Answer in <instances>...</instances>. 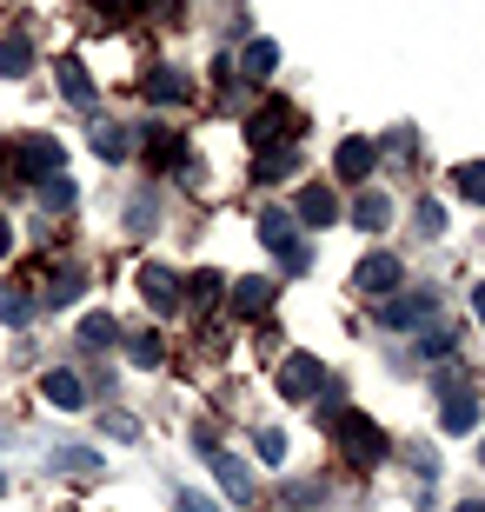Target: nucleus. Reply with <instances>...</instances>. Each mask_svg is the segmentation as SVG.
<instances>
[{
    "label": "nucleus",
    "instance_id": "nucleus-1",
    "mask_svg": "<svg viewBox=\"0 0 485 512\" xmlns=\"http://www.w3.org/2000/svg\"><path fill=\"white\" fill-rule=\"evenodd\" d=\"M54 173H67V153H60V140H47V133H27V140L7 153L0 187H40V180H54Z\"/></svg>",
    "mask_w": 485,
    "mask_h": 512
},
{
    "label": "nucleus",
    "instance_id": "nucleus-2",
    "mask_svg": "<svg viewBox=\"0 0 485 512\" xmlns=\"http://www.w3.org/2000/svg\"><path fill=\"white\" fill-rule=\"evenodd\" d=\"M326 433H333V446L353 459V466H379V459H386V433H379V419L353 413V406L326 413Z\"/></svg>",
    "mask_w": 485,
    "mask_h": 512
},
{
    "label": "nucleus",
    "instance_id": "nucleus-3",
    "mask_svg": "<svg viewBox=\"0 0 485 512\" xmlns=\"http://www.w3.org/2000/svg\"><path fill=\"white\" fill-rule=\"evenodd\" d=\"M260 240L286 260V273H306V266H313V253H306V240H299L293 207H266V213H260Z\"/></svg>",
    "mask_w": 485,
    "mask_h": 512
},
{
    "label": "nucleus",
    "instance_id": "nucleus-4",
    "mask_svg": "<svg viewBox=\"0 0 485 512\" xmlns=\"http://www.w3.org/2000/svg\"><path fill=\"white\" fill-rule=\"evenodd\" d=\"M379 326H392V333H406V326H439V293H432V286L386 293V306H379Z\"/></svg>",
    "mask_w": 485,
    "mask_h": 512
},
{
    "label": "nucleus",
    "instance_id": "nucleus-5",
    "mask_svg": "<svg viewBox=\"0 0 485 512\" xmlns=\"http://www.w3.org/2000/svg\"><path fill=\"white\" fill-rule=\"evenodd\" d=\"M246 140H253V147L286 140V147H293V140H299V107H293V100H266L260 114H253V127H246Z\"/></svg>",
    "mask_w": 485,
    "mask_h": 512
},
{
    "label": "nucleus",
    "instance_id": "nucleus-6",
    "mask_svg": "<svg viewBox=\"0 0 485 512\" xmlns=\"http://www.w3.org/2000/svg\"><path fill=\"white\" fill-rule=\"evenodd\" d=\"M326 393V360H313V353H286L280 360V399H313Z\"/></svg>",
    "mask_w": 485,
    "mask_h": 512
},
{
    "label": "nucleus",
    "instance_id": "nucleus-7",
    "mask_svg": "<svg viewBox=\"0 0 485 512\" xmlns=\"http://www.w3.org/2000/svg\"><path fill=\"white\" fill-rule=\"evenodd\" d=\"M200 446H206V466H213V479H220V486H226L233 499H240V506H253V473H246V466H240L233 453H220L213 439H200Z\"/></svg>",
    "mask_w": 485,
    "mask_h": 512
},
{
    "label": "nucleus",
    "instance_id": "nucleus-8",
    "mask_svg": "<svg viewBox=\"0 0 485 512\" xmlns=\"http://www.w3.org/2000/svg\"><path fill=\"white\" fill-rule=\"evenodd\" d=\"M353 286L373 293V300H386L392 286H399V260H392V253H366V260L353 266Z\"/></svg>",
    "mask_w": 485,
    "mask_h": 512
},
{
    "label": "nucleus",
    "instance_id": "nucleus-9",
    "mask_svg": "<svg viewBox=\"0 0 485 512\" xmlns=\"http://www.w3.org/2000/svg\"><path fill=\"white\" fill-rule=\"evenodd\" d=\"M140 293H147V306H153V313H173V306L187 300V286L173 280L167 266H140Z\"/></svg>",
    "mask_w": 485,
    "mask_h": 512
},
{
    "label": "nucleus",
    "instance_id": "nucleus-10",
    "mask_svg": "<svg viewBox=\"0 0 485 512\" xmlns=\"http://www.w3.org/2000/svg\"><path fill=\"white\" fill-rule=\"evenodd\" d=\"M40 393H47V406H67V413H80V406H87V386H80L74 366H54V373L40 380Z\"/></svg>",
    "mask_w": 485,
    "mask_h": 512
},
{
    "label": "nucleus",
    "instance_id": "nucleus-11",
    "mask_svg": "<svg viewBox=\"0 0 485 512\" xmlns=\"http://www.w3.org/2000/svg\"><path fill=\"white\" fill-rule=\"evenodd\" d=\"M273 313V280H240L233 286V320H266Z\"/></svg>",
    "mask_w": 485,
    "mask_h": 512
},
{
    "label": "nucleus",
    "instance_id": "nucleus-12",
    "mask_svg": "<svg viewBox=\"0 0 485 512\" xmlns=\"http://www.w3.org/2000/svg\"><path fill=\"white\" fill-rule=\"evenodd\" d=\"M373 160H379L373 140H339V153H333L339 180H366V173H373Z\"/></svg>",
    "mask_w": 485,
    "mask_h": 512
},
{
    "label": "nucleus",
    "instance_id": "nucleus-13",
    "mask_svg": "<svg viewBox=\"0 0 485 512\" xmlns=\"http://www.w3.org/2000/svg\"><path fill=\"white\" fill-rule=\"evenodd\" d=\"M293 220H306V227H333V220H339V200L326 187H306L293 200Z\"/></svg>",
    "mask_w": 485,
    "mask_h": 512
},
{
    "label": "nucleus",
    "instance_id": "nucleus-14",
    "mask_svg": "<svg viewBox=\"0 0 485 512\" xmlns=\"http://www.w3.org/2000/svg\"><path fill=\"white\" fill-rule=\"evenodd\" d=\"M60 100H67V107H80V114H94V80H87V67H80V60H60Z\"/></svg>",
    "mask_w": 485,
    "mask_h": 512
},
{
    "label": "nucleus",
    "instance_id": "nucleus-15",
    "mask_svg": "<svg viewBox=\"0 0 485 512\" xmlns=\"http://www.w3.org/2000/svg\"><path fill=\"white\" fill-rule=\"evenodd\" d=\"M439 426H446V433H472V426H479V393H446Z\"/></svg>",
    "mask_w": 485,
    "mask_h": 512
},
{
    "label": "nucleus",
    "instance_id": "nucleus-16",
    "mask_svg": "<svg viewBox=\"0 0 485 512\" xmlns=\"http://www.w3.org/2000/svg\"><path fill=\"white\" fill-rule=\"evenodd\" d=\"M27 67H34V40H27V34H7V40H0V74L20 80Z\"/></svg>",
    "mask_w": 485,
    "mask_h": 512
},
{
    "label": "nucleus",
    "instance_id": "nucleus-17",
    "mask_svg": "<svg viewBox=\"0 0 485 512\" xmlns=\"http://www.w3.org/2000/svg\"><path fill=\"white\" fill-rule=\"evenodd\" d=\"M147 100H153V107H180V100H187V80L173 74V67H153V80H147Z\"/></svg>",
    "mask_w": 485,
    "mask_h": 512
},
{
    "label": "nucleus",
    "instance_id": "nucleus-18",
    "mask_svg": "<svg viewBox=\"0 0 485 512\" xmlns=\"http://www.w3.org/2000/svg\"><path fill=\"white\" fill-rule=\"evenodd\" d=\"M386 220H392V200H386V193H359V207H353V227H359V233H379Z\"/></svg>",
    "mask_w": 485,
    "mask_h": 512
},
{
    "label": "nucleus",
    "instance_id": "nucleus-19",
    "mask_svg": "<svg viewBox=\"0 0 485 512\" xmlns=\"http://www.w3.org/2000/svg\"><path fill=\"white\" fill-rule=\"evenodd\" d=\"M273 67H280V40H253V47H246V60H240L246 80H266Z\"/></svg>",
    "mask_w": 485,
    "mask_h": 512
},
{
    "label": "nucleus",
    "instance_id": "nucleus-20",
    "mask_svg": "<svg viewBox=\"0 0 485 512\" xmlns=\"http://www.w3.org/2000/svg\"><path fill=\"white\" fill-rule=\"evenodd\" d=\"M74 200H80L74 173H54V180H40V207H47V213H67Z\"/></svg>",
    "mask_w": 485,
    "mask_h": 512
},
{
    "label": "nucleus",
    "instance_id": "nucleus-21",
    "mask_svg": "<svg viewBox=\"0 0 485 512\" xmlns=\"http://www.w3.org/2000/svg\"><path fill=\"white\" fill-rule=\"evenodd\" d=\"M113 333H120V326H113V313H87V320H80V346H87V353H107Z\"/></svg>",
    "mask_w": 485,
    "mask_h": 512
},
{
    "label": "nucleus",
    "instance_id": "nucleus-22",
    "mask_svg": "<svg viewBox=\"0 0 485 512\" xmlns=\"http://www.w3.org/2000/svg\"><path fill=\"white\" fill-rule=\"evenodd\" d=\"M299 167V153L293 147H260V160H253V180H280V173Z\"/></svg>",
    "mask_w": 485,
    "mask_h": 512
},
{
    "label": "nucleus",
    "instance_id": "nucleus-23",
    "mask_svg": "<svg viewBox=\"0 0 485 512\" xmlns=\"http://www.w3.org/2000/svg\"><path fill=\"white\" fill-rule=\"evenodd\" d=\"M94 153H100V160H127V153H133V133L100 120V127H94Z\"/></svg>",
    "mask_w": 485,
    "mask_h": 512
},
{
    "label": "nucleus",
    "instance_id": "nucleus-24",
    "mask_svg": "<svg viewBox=\"0 0 485 512\" xmlns=\"http://www.w3.org/2000/svg\"><path fill=\"white\" fill-rule=\"evenodd\" d=\"M153 213H160L153 193H133V200H127V233H133V240H147V233H153Z\"/></svg>",
    "mask_w": 485,
    "mask_h": 512
},
{
    "label": "nucleus",
    "instance_id": "nucleus-25",
    "mask_svg": "<svg viewBox=\"0 0 485 512\" xmlns=\"http://www.w3.org/2000/svg\"><path fill=\"white\" fill-rule=\"evenodd\" d=\"M54 466H60V473L94 479V473H100V453H87V446H60V453H54Z\"/></svg>",
    "mask_w": 485,
    "mask_h": 512
},
{
    "label": "nucleus",
    "instance_id": "nucleus-26",
    "mask_svg": "<svg viewBox=\"0 0 485 512\" xmlns=\"http://www.w3.org/2000/svg\"><path fill=\"white\" fill-rule=\"evenodd\" d=\"M147 160L153 167H173V160H180V140H173L167 127H147Z\"/></svg>",
    "mask_w": 485,
    "mask_h": 512
},
{
    "label": "nucleus",
    "instance_id": "nucleus-27",
    "mask_svg": "<svg viewBox=\"0 0 485 512\" xmlns=\"http://www.w3.org/2000/svg\"><path fill=\"white\" fill-rule=\"evenodd\" d=\"M127 360L133 366H160V360H167V346L153 340V333H127Z\"/></svg>",
    "mask_w": 485,
    "mask_h": 512
},
{
    "label": "nucleus",
    "instance_id": "nucleus-28",
    "mask_svg": "<svg viewBox=\"0 0 485 512\" xmlns=\"http://www.w3.org/2000/svg\"><path fill=\"white\" fill-rule=\"evenodd\" d=\"M27 313H34V293H20V286H0V320L20 326Z\"/></svg>",
    "mask_w": 485,
    "mask_h": 512
},
{
    "label": "nucleus",
    "instance_id": "nucleus-29",
    "mask_svg": "<svg viewBox=\"0 0 485 512\" xmlns=\"http://www.w3.org/2000/svg\"><path fill=\"white\" fill-rule=\"evenodd\" d=\"M412 220H419V233H426V240H439V233H446V207H439V200H419V207H412Z\"/></svg>",
    "mask_w": 485,
    "mask_h": 512
},
{
    "label": "nucleus",
    "instance_id": "nucleus-30",
    "mask_svg": "<svg viewBox=\"0 0 485 512\" xmlns=\"http://www.w3.org/2000/svg\"><path fill=\"white\" fill-rule=\"evenodd\" d=\"M452 180H459V193H466V200H479V207H485V160H472V167H459Z\"/></svg>",
    "mask_w": 485,
    "mask_h": 512
},
{
    "label": "nucleus",
    "instance_id": "nucleus-31",
    "mask_svg": "<svg viewBox=\"0 0 485 512\" xmlns=\"http://www.w3.org/2000/svg\"><path fill=\"white\" fill-rule=\"evenodd\" d=\"M47 300H54V306H67V300H80V273H74V266H67V273H60V280H54V286H47Z\"/></svg>",
    "mask_w": 485,
    "mask_h": 512
},
{
    "label": "nucleus",
    "instance_id": "nucleus-32",
    "mask_svg": "<svg viewBox=\"0 0 485 512\" xmlns=\"http://www.w3.org/2000/svg\"><path fill=\"white\" fill-rule=\"evenodd\" d=\"M187 293H193V300H220L226 286H220V273H193V280H187Z\"/></svg>",
    "mask_w": 485,
    "mask_h": 512
},
{
    "label": "nucleus",
    "instance_id": "nucleus-33",
    "mask_svg": "<svg viewBox=\"0 0 485 512\" xmlns=\"http://www.w3.org/2000/svg\"><path fill=\"white\" fill-rule=\"evenodd\" d=\"M253 446H260V459H266V466H280V459H286V433H260Z\"/></svg>",
    "mask_w": 485,
    "mask_h": 512
},
{
    "label": "nucleus",
    "instance_id": "nucleus-34",
    "mask_svg": "<svg viewBox=\"0 0 485 512\" xmlns=\"http://www.w3.org/2000/svg\"><path fill=\"white\" fill-rule=\"evenodd\" d=\"M412 147H419V140H412V127H392V133H386V153H392V160H406Z\"/></svg>",
    "mask_w": 485,
    "mask_h": 512
},
{
    "label": "nucleus",
    "instance_id": "nucleus-35",
    "mask_svg": "<svg viewBox=\"0 0 485 512\" xmlns=\"http://www.w3.org/2000/svg\"><path fill=\"white\" fill-rule=\"evenodd\" d=\"M107 433H113V439H140V419H127V413H107Z\"/></svg>",
    "mask_w": 485,
    "mask_h": 512
},
{
    "label": "nucleus",
    "instance_id": "nucleus-36",
    "mask_svg": "<svg viewBox=\"0 0 485 512\" xmlns=\"http://www.w3.org/2000/svg\"><path fill=\"white\" fill-rule=\"evenodd\" d=\"M173 506H180V512H220L206 493H173Z\"/></svg>",
    "mask_w": 485,
    "mask_h": 512
},
{
    "label": "nucleus",
    "instance_id": "nucleus-37",
    "mask_svg": "<svg viewBox=\"0 0 485 512\" xmlns=\"http://www.w3.org/2000/svg\"><path fill=\"white\" fill-rule=\"evenodd\" d=\"M133 7H140V14H173L180 0H133Z\"/></svg>",
    "mask_w": 485,
    "mask_h": 512
},
{
    "label": "nucleus",
    "instance_id": "nucleus-38",
    "mask_svg": "<svg viewBox=\"0 0 485 512\" xmlns=\"http://www.w3.org/2000/svg\"><path fill=\"white\" fill-rule=\"evenodd\" d=\"M94 7H100V14H127L133 0H94Z\"/></svg>",
    "mask_w": 485,
    "mask_h": 512
},
{
    "label": "nucleus",
    "instance_id": "nucleus-39",
    "mask_svg": "<svg viewBox=\"0 0 485 512\" xmlns=\"http://www.w3.org/2000/svg\"><path fill=\"white\" fill-rule=\"evenodd\" d=\"M7 253H14V227H7V220H0V260H7Z\"/></svg>",
    "mask_w": 485,
    "mask_h": 512
},
{
    "label": "nucleus",
    "instance_id": "nucleus-40",
    "mask_svg": "<svg viewBox=\"0 0 485 512\" xmlns=\"http://www.w3.org/2000/svg\"><path fill=\"white\" fill-rule=\"evenodd\" d=\"M472 313H479V320H485V286H472Z\"/></svg>",
    "mask_w": 485,
    "mask_h": 512
},
{
    "label": "nucleus",
    "instance_id": "nucleus-41",
    "mask_svg": "<svg viewBox=\"0 0 485 512\" xmlns=\"http://www.w3.org/2000/svg\"><path fill=\"white\" fill-rule=\"evenodd\" d=\"M452 512H485V499H466V506H452Z\"/></svg>",
    "mask_w": 485,
    "mask_h": 512
},
{
    "label": "nucleus",
    "instance_id": "nucleus-42",
    "mask_svg": "<svg viewBox=\"0 0 485 512\" xmlns=\"http://www.w3.org/2000/svg\"><path fill=\"white\" fill-rule=\"evenodd\" d=\"M479 459H485V446H479Z\"/></svg>",
    "mask_w": 485,
    "mask_h": 512
}]
</instances>
